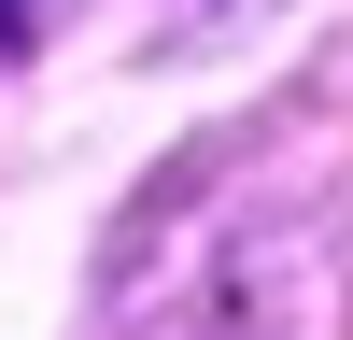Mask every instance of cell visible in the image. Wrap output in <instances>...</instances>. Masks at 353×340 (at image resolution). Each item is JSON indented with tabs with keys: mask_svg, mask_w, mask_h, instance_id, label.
<instances>
[{
	"mask_svg": "<svg viewBox=\"0 0 353 340\" xmlns=\"http://www.w3.org/2000/svg\"><path fill=\"white\" fill-rule=\"evenodd\" d=\"M28 28H43V0H0V57H14V43H28Z\"/></svg>",
	"mask_w": 353,
	"mask_h": 340,
	"instance_id": "1",
	"label": "cell"
}]
</instances>
